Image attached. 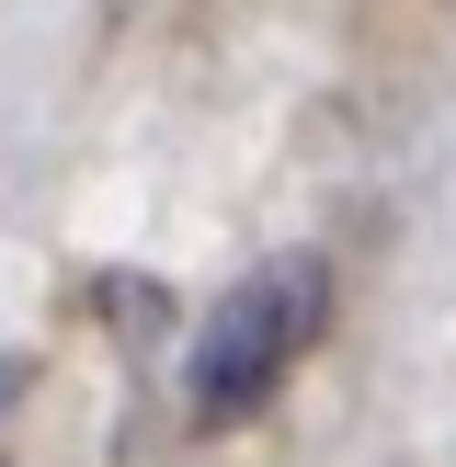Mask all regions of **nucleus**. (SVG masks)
I'll return each mask as SVG.
<instances>
[{"label": "nucleus", "mask_w": 456, "mask_h": 467, "mask_svg": "<svg viewBox=\"0 0 456 467\" xmlns=\"http://www.w3.org/2000/svg\"><path fill=\"white\" fill-rule=\"evenodd\" d=\"M12 388H23V354H12V342H0V400H12Z\"/></svg>", "instance_id": "f03ea898"}, {"label": "nucleus", "mask_w": 456, "mask_h": 467, "mask_svg": "<svg viewBox=\"0 0 456 467\" xmlns=\"http://www.w3.org/2000/svg\"><path fill=\"white\" fill-rule=\"evenodd\" d=\"M319 319H331V263H319V251H274L263 274H240V285L205 308L194 354H182L194 422H251V410L296 377V354L319 342Z\"/></svg>", "instance_id": "f257e3e1"}]
</instances>
